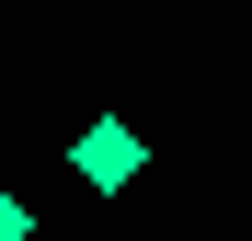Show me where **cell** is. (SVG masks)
I'll return each mask as SVG.
<instances>
[{"label": "cell", "instance_id": "7a4b0ae2", "mask_svg": "<svg viewBox=\"0 0 252 241\" xmlns=\"http://www.w3.org/2000/svg\"><path fill=\"white\" fill-rule=\"evenodd\" d=\"M0 241H34V207H23V195H0Z\"/></svg>", "mask_w": 252, "mask_h": 241}, {"label": "cell", "instance_id": "6da1fadb", "mask_svg": "<svg viewBox=\"0 0 252 241\" xmlns=\"http://www.w3.org/2000/svg\"><path fill=\"white\" fill-rule=\"evenodd\" d=\"M69 172H80V184H92V195H126V184H138V172H149V138H138V127H126V115H92V127H80V138H69Z\"/></svg>", "mask_w": 252, "mask_h": 241}]
</instances>
